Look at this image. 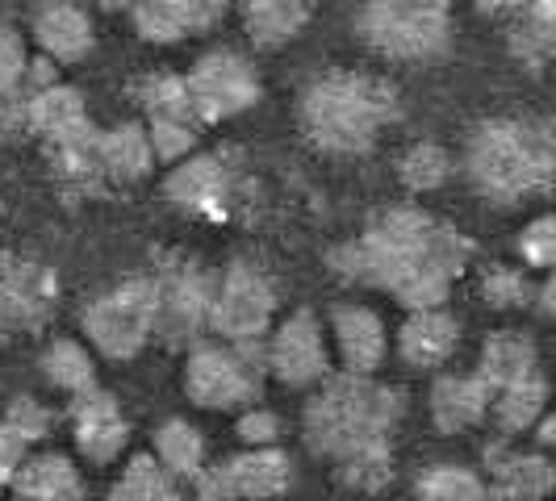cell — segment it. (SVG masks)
<instances>
[{
    "instance_id": "3",
    "label": "cell",
    "mask_w": 556,
    "mask_h": 501,
    "mask_svg": "<svg viewBox=\"0 0 556 501\" xmlns=\"http://www.w3.org/2000/svg\"><path fill=\"white\" fill-rule=\"evenodd\" d=\"M465 171L494 205L556 193V117H502L477 126L465 146Z\"/></svg>"
},
{
    "instance_id": "16",
    "label": "cell",
    "mask_w": 556,
    "mask_h": 501,
    "mask_svg": "<svg viewBox=\"0 0 556 501\" xmlns=\"http://www.w3.org/2000/svg\"><path fill=\"white\" fill-rule=\"evenodd\" d=\"M26 121H29V134L47 139V146H51V151H55V146H67V142H76V139H84V134H92L80 92L63 88V84H51V88L29 92Z\"/></svg>"
},
{
    "instance_id": "19",
    "label": "cell",
    "mask_w": 556,
    "mask_h": 501,
    "mask_svg": "<svg viewBox=\"0 0 556 501\" xmlns=\"http://www.w3.org/2000/svg\"><path fill=\"white\" fill-rule=\"evenodd\" d=\"M55 426V414L47 406H38L34 397H17L9 406V414L0 418V489L13 485V476L22 473L29 460V447L47 439Z\"/></svg>"
},
{
    "instance_id": "23",
    "label": "cell",
    "mask_w": 556,
    "mask_h": 501,
    "mask_svg": "<svg viewBox=\"0 0 556 501\" xmlns=\"http://www.w3.org/2000/svg\"><path fill=\"white\" fill-rule=\"evenodd\" d=\"M13 489L26 501H84V476L63 451H42L22 464Z\"/></svg>"
},
{
    "instance_id": "24",
    "label": "cell",
    "mask_w": 556,
    "mask_h": 501,
    "mask_svg": "<svg viewBox=\"0 0 556 501\" xmlns=\"http://www.w3.org/2000/svg\"><path fill=\"white\" fill-rule=\"evenodd\" d=\"M226 468H230V480L243 501L280 498L293 485V460L280 447H251L243 455H235Z\"/></svg>"
},
{
    "instance_id": "41",
    "label": "cell",
    "mask_w": 556,
    "mask_h": 501,
    "mask_svg": "<svg viewBox=\"0 0 556 501\" xmlns=\"http://www.w3.org/2000/svg\"><path fill=\"white\" fill-rule=\"evenodd\" d=\"M535 309H540V318L556 322V272L535 288Z\"/></svg>"
},
{
    "instance_id": "6",
    "label": "cell",
    "mask_w": 556,
    "mask_h": 501,
    "mask_svg": "<svg viewBox=\"0 0 556 501\" xmlns=\"http://www.w3.org/2000/svg\"><path fill=\"white\" fill-rule=\"evenodd\" d=\"M268 356L255 343H193L185 360V393L201 410H235L248 406L264 385Z\"/></svg>"
},
{
    "instance_id": "5",
    "label": "cell",
    "mask_w": 556,
    "mask_h": 501,
    "mask_svg": "<svg viewBox=\"0 0 556 501\" xmlns=\"http://www.w3.org/2000/svg\"><path fill=\"white\" fill-rule=\"evenodd\" d=\"M452 0H364L361 34L368 47L402 63H422L447 51Z\"/></svg>"
},
{
    "instance_id": "25",
    "label": "cell",
    "mask_w": 556,
    "mask_h": 501,
    "mask_svg": "<svg viewBox=\"0 0 556 501\" xmlns=\"http://www.w3.org/2000/svg\"><path fill=\"white\" fill-rule=\"evenodd\" d=\"M535 372V343L523 331H494L481 347L477 376L490 393H502L519 385L523 376Z\"/></svg>"
},
{
    "instance_id": "32",
    "label": "cell",
    "mask_w": 556,
    "mask_h": 501,
    "mask_svg": "<svg viewBox=\"0 0 556 501\" xmlns=\"http://www.w3.org/2000/svg\"><path fill=\"white\" fill-rule=\"evenodd\" d=\"M418 501H490V485L460 464H435L415 480Z\"/></svg>"
},
{
    "instance_id": "22",
    "label": "cell",
    "mask_w": 556,
    "mask_h": 501,
    "mask_svg": "<svg viewBox=\"0 0 556 501\" xmlns=\"http://www.w3.org/2000/svg\"><path fill=\"white\" fill-rule=\"evenodd\" d=\"M460 326L447 309H418L397 334V351L410 368H440L456 351Z\"/></svg>"
},
{
    "instance_id": "14",
    "label": "cell",
    "mask_w": 556,
    "mask_h": 501,
    "mask_svg": "<svg viewBox=\"0 0 556 501\" xmlns=\"http://www.w3.org/2000/svg\"><path fill=\"white\" fill-rule=\"evenodd\" d=\"M226 0H135L130 17L147 42H180L223 17Z\"/></svg>"
},
{
    "instance_id": "42",
    "label": "cell",
    "mask_w": 556,
    "mask_h": 501,
    "mask_svg": "<svg viewBox=\"0 0 556 501\" xmlns=\"http://www.w3.org/2000/svg\"><path fill=\"white\" fill-rule=\"evenodd\" d=\"M535 444L540 451H556V414H544L535 422Z\"/></svg>"
},
{
    "instance_id": "33",
    "label": "cell",
    "mask_w": 556,
    "mask_h": 501,
    "mask_svg": "<svg viewBox=\"0 0 556 501\" xmlns=\"http://www.w3.org/2000/svg\"><path fill=\"white\" fill-rule=\"evenodd\" d=\"M139 101L147 117H151V126L155 121H193L197 126V110L185 76H151V80H142Z\"/></svg>"
},
{
    "instance_id": "38",
    "label": "cell",
    "mask_w": 556,
    "mask_h": 501,
    "mask_svg": "<svg viewBox=\"0 0 556 501\" xmlns=\"http://www.w3.org/2000/svg\"><path fill=\"white\" fill-rule=\"evenodd\" d=\"M26 80V42L17 38V29L0 26V97H17V88Z\"/></svg>"
},
{
    "instance_id": "15",
    "label": "cell",
    "mask_w": 556,
    "mask_h": 501,
    "mask_svg": "<svg viewBox=\"0 0 556 501\" xmlns=\"http://www.w3.org/2000/svg\"><path fill=\"white\" fill-rule=\"evenodd\" d=\"M331 326H334V343H339V356H343V368L352 376H372L381 363H386V322L364 306H334L331 309Z\"/></svg>"
},
{
    "instance_id": "31",
    "label": "cell",
    "mask_w": 556,
    "mask_h": 501,
    "mask_svg": "<svg viewBox=\"0 0 556 501\" xmlns=\"http://www.w3.org/2000/svg\"><path fill=\"white\" fill-rule=\"evenodd\" d=\"M42 372H47V381H51L55 389L72 393V397L97 389V368H92V356L84 351L80 343H72V338H59V343L47 347V356H42Z\"/></svg>"
},
{
    "instance_id": "8",
    "label": "cell",
    "mask_w": 556,
    "mask_h": 501,
    "mask_svg": "<svg viewBox=\"0 0 556 501\" xmlns=\"http://www.w3.org/2000/svg\"><path fill=\"white\" fill-rule=\"evenodd\" d=\"M214 280L189 259H167L155 277V334L172 347H193L214 313Z\"/></svg>"
},
{
    "instance_id": "10",
    "label": "cell",
    "mask_w": 556,
    "mask_h": 501,
    "mask_svg": "<svg viewBox=\"0 0 556 501\" xmlns=\"http://www.w3.org/2000/svg\"><path fill=\"white\" fill-rule=\"evenodd\" d=\"M189 80V97H193V110L201 121H223L255 105L260 97V84L255 72L243 55L235 51H210L193 63V72L185 76Z\"/></svg>"
},
{
    "instance_id": "17",
    "label": "cell",
    "mask_w": 556,
    "mask_h": 501,
    "mask_svg": "<svg viewBox=\"0 0 556 501\" xmlns=\"http://www.w3.org/2000/svg\"><path fill=\"white\" fill-rule=\"evenodd\" d=\"M34 38L51 63H80L92 51V22L72 0H47L34 13Z\"/></svg>"
},
{
    "instance_id": "43",
    "label": "cell",
    "mask_w": 556,
    "mask_h": 501,
    "mask_svg": "<svg viewBox=\"0 0 556 501\" xmlns=\"http://www.w3.org/2000/svg\"><path fill=\"white\" fill-rule=\"evenodd\" d=\"M473 4L481 9V13H494V17H498V13H510V17H515L528 0H473Z\"/></svg>"
},
{
    "instance_id": "44",
    "label": "cell",
    "mask_w": 556,
    "mask_h": 501,
    "mask_svg": "<svg viewBox=\"0 0 556 501\" xmlns=\"http://www.w3.org/2000/svg\"><path fill=\"white\" fill-rule=\"evenodd\" d=\"M101 9H135V0H101Z\"/></svg>"
},
{
    "instance_id": "9",
    "label": "cell",
    "mask_w": 556,
    "mask_h": 501,
    "mask_svg": "<svg viewBox=\"0 0 556 501\" xmlns=\"http://www.w3.org/2000/svg\"><path fill=\"white\" fill-rule=\"evenodd\" d=\"M277 313V288L255 264H230L214 288L210 326L230 343H255Z\"/></svg>"
},
{
    "instance_id": "45",
    "label": "cell",
    "mask_w": 556,
    "mask_h": 501,
    "mask_svg": "<svg viewBox=\"0 0 556 501\" xmlns=\"http://www.w3.org/2000/svg\"><path fill=\"white\" fill-rule=\"evenodd\" d=\"M553 489H556V455H553Z\"/></svg>"
},
{
    "instance_id": "18",
    "label": "cell",
    "mask_w": 556,
    "mask_h": 501,
    "mask_svg": "<svg viewBox=\"0 0 556 501\" xmlns=\"http://www.w3.org/2000/svg\"><path fill=\"white\" fill-rule=\"evenodd\" d=\"M490 498L544 501L553 493V460L540 451H498L490 447Z\"/></svg>"
},
{
    "instance_id": "46",
    "label": "cell",
    "mask_w": 556,
    "mask_h": 501,
    "mask_svg": "<svg viewBox=\"0 0 556 501\" xmlns=\"http://www.w3.org/2000/svg\"><path fill=\"white\" fill-rule=\"evenodd\" d=\"M548 4H553V22H556V0H548Z\"/></svg>"
},
{
    "instance_id": "36",
    "label": "cell",
    "mask_w": 556,
    "mask_h": 501,
    "mask_svg": "<svg viewBox=\"0 0 556 501\" xmlns=\"http://www.w3.org/2000/svg\"><path fill=\"white\" fill-rule=\"evenodd\" d=\"M147 134H151V151H155V159L176 164V159H185V155L193 151L197 126L193 121H155Z\"/></svg>"
},
{
    "instance_id": "29",
    "label": "cell",
    "mask_w": 556,
    "mask_h": 501,
    "mask_svg": "<svg viewBox=\"0 0 556 501\" xmlns=\"http://www.w3.org/2000/svg\"><path fill=\"white\" fill-rule=\"evenodd\" d=\"M110 501H185V493L155 455H135L110 489Z\"/></svg>"
},
{
    "instance_id": "21",
    "label": "cell",
    "mask_w": 556,
    "mask_h": 501,
    "mask_svg": "<svg viewBox=\"0 0 556 501\" xmlns=\"http://www.w3.org/2000/svg\"><path fill=\"white\" fill-rule=\"evenodd\" d=\"M494 393L481 385V376H440L431 385V422L444 435H460L490 414Z\"/></svg>"
},
{
    "instance_id": "40",
    "label": "cell",
    "mask_w": 556,
    "mask_h": 501,
    "mask_svg": "<svg viewBox=\"0 0 556 501\" xmlns=\"http://www.w3.org/2000/svg\"><path fill=\"white\" fill-rule=\"evenodd\" d=\"M197 501H243L239 498V489H235V480H230V468L218 464V468H201L197 476Z\"/></svg>"
},
{
    "instance_id": "1",
    "label": "cell",
    "mask_w": 556,
    "mask_h": 501,
    "mask_svg": "<svg viewBox=\"0 0 556 501\" xmlns=\"http://www.w3.org/2000/svg\"><path fill=\"white\" fill-rule=\"evenodd\" d=\"M469 239L415 205L386 209L356 243L331 251V268L368 288H386L402 306L444 309L452 280L469 264Z\"/></svg>"
},
{
    "instance_id": "2",
    "label": "cell",
    "mask_w": 556,
    "mask_h": 501,
    "mask_svg": "<svg viewBox=\"0 0 556 501\" xmlns=\"http://www.w3.org/2000/svg\"><path fill=\"white\" fill-rule=\"evenodd\" d=\"M402 393L377 385L372 376H331L306 406L309 451L334 460L348 485L377 493L393 476L390 435L402 418Z\"/></svg>"
},
{
    "instance_id": "20",
    "label": "cell",
    "mask_w": 556,
    "mask_h": 501,
    "mask_svg": "<svg viewBox=\"0 0 556 501\" xmlns=\"http://www.w3.org/2000/svg\"><path fill=\"white\" fill-rule=\"evenodd\" d=\"M167 201L193 209V214H223L226 193H230V171L214 155H193L164 180Z\"/></svg>"
},
{
    "instance_id": "11",
    "label": "cell",
    "mask_w": 556,
    "mask_h": 501,
    "mask_svg": "<svg viewBox=\"0 0 556 501\" xmlns=\"http://www.w3.org/2000/svg\"><path fill=\"white\" fill-rule=\"evenodd\" d=\"M51 306H55V277L38 264L4 255L0 259V338L38 331L51 318Z\"/></svg>"
},
{
    "instance_id": "26",
    "label": "cell",
    "mask_w": 556,
    "mask_h": 501,
    "mask_svg": "<svg viewBox=\"0 0 556 501\" xmlns=\"http://www.w3.org/2000/svg\"><path fill=\"white\" fill-rule=\"evenodd\" d=\"M314 17V0H243V22L255 47L273 51L293 42Z\"/></svg>"
},
{
    "instance_id": "7",
    "label": "cell",
    "mask_w": 556,
    "mask_h": 501,
    "mask_svg": "<svg viewBox=\"0 0 556 501\" xmlns=\"http://www.w3.org/2000/svg\"><path fill=\"white\" fill-rule=\"evenodd\" d=\"M84 334L110 360L139 356L155 334V277L122 280L113 293L97 297L84 309Z\"/></svg>"
},
{
    "instance_id": "39",
    "label": "cell",
    "mask_w": 556,
    "mask_h": 501,
    "mask_svg": "<svg viewBox=\"0 0 556 501\" xmlns=\"http://www.w3.org/2000/svg\"><path fill=\"white\" fill-rule=\"evenodd\" d=\"M239 439L248 447H277L280 418L273 410H248V414L239 418Z\"/></svg>"
},
{
    "instance_id": "28",
    "label": "cell",
    "mask_w": 556,
    "mask_h": 501,
    "mask_svg": "<svg viewBox=\"0 0 556 501\" xmlns=\"http://www.w3.org/2000/svg\"><path fill=\"white\" fill-rule=\"evenodd\" d=\"M544 406H548V381L540 372H531L519 385L494 393L490 410H494V422H498L502 435H523L544 418Z\"/></svg>"
},
{
    "instance_id": "37",
    "label": "cell",
    "mask_w": 556,
    "mask_h": 501,
    "mask_svg": "<svg viewBox=\"0 0 556 501\" xmlns=\"http://www.w3.org/2000/svg\"><path fill=\"white\" fill-rule=\"evenodd\" d=\"M519 255L531 268H556V218H535L519 234Z\"/></svg>"
},
{
    "instance_id": "34",
    "label": "cell",
    "mask_w": 556,
    "mask_h": 501,
    "mask_svg": "<svg viewBox=\"0 0 556 501\" xmlns=\"http://www.w3.org/2000/svg\"><path fill=\"white\" fill-rule=\"evenodd\" d=\"M397 171H402V184L410 193H431V189H440L447 176H452V159H447V151L440 142H415L402 155Z\"/></svg>"
},
{
    "instance_id": "13",
    "label": "cell",
    "mask_w": 556,
    "mask_h": 501,
    "mask_svg": "<svg viewBox=\"0 0 556 501\" xmlns=\"http://www.w3.org/2000/svg\"><path fill=\"white\" fill-rule=\"evenodd\" d=\"M72 431H76V444L92 464H110L117 460V451L130 439V422L122 418L117 401L105 389H88L72 401Z\"/></svg>"
},
{
    "instance_id": "27",
    "label": "cell",
    "mask_w": 556,
    "mask_h": 501,
    "mask_svg": "<svg viewBox=\"0 0 556 501\" xmlns=\"http://www.w3.org/2000/svg\"><path fill=\"white\" fill-rule=\"evenodd\" d=\"M97 151H101V167H105V176L117 180V184H130V180H142L151 164H155V151H151V134L142 130V126H113L101 134L97 142Z\"/></svg>"
},
{
    "instance_id": "4",
    "label": "cell",
    "mask_w": 556,
    "mask_h": 501,
    "mask_svg": "<svg viewBox=\"0 0 556 501\" xmlns=\"http://www.w3.org/2000/svg\"><path fill=\"white\" fill-rule=\"evenodd\" d=\"M302 130L331 155H364L397 117V97L386 80L364 72H327L302 92Z\"/></svg>"
},
{
    "instance_id": "30",
    "label": "cell",
    "mask_w": 556,
    "mask_h": 501,
    "mask_svg": "<svg viewBox=\"0 0 556 501\" xmlns=\"http://www.w3.org/2000/svg\"><path fill=\"white\" fill-rule=\"evenodd\" d=\"M155 460L164 464L167 473L176 476H201V464H205V439L193 422L185 418H172L155 431Z\"/></svg>"
},
{
    "instance_id": "35",
    "label": "cell",
    "mask_w": 556,
    "mask_h": 501,
    "mask_svg": "<svg viewBox=\"0 0 556 501\" xmlns=\"http://www.w3.org/2000/svg\"><path fill=\"white\" fill-rule=\"evenodd\" d=\"M481 297L494 309H523L535 301V288L519 268H490L481 277Z\"/></svg>"
},
{
    "instance_id": "12",
    "label": "cell",
    "mask_w": 556,
    "mask_h": 501,
    "mask_svg": "<svg viewBox=\"0 0 556 501\" xmlns=\"http://www.w3.org/2000/svg\"><path fill=\"white\" fill-rule=\"evenodd\" d=\"M268 356V372L285 381V385H314L327 376V338H323V326L309 309H298L293 318L280 322V331L273 334V343L264 347Z\"/></svg>"
}]
</instances>
